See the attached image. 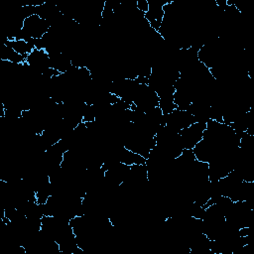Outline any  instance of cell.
<instances>
[{
    "label": "cell",
    "mask_w": 254,
    "mask_h": 254,
    "mask_svg": "<svg viewBox=\"0 0 254 254\" xmlns=\"http://www.w3.org/2000/svg\"><path fill=\"white\" fill-rule=\"evenodd\" d=\"M205 128L206 123L194 122L190 126L179 131V137L184 149H193L202 139Z\"/></svg>",
    "instance_id": "6da1fadb"
}]
</instances>
